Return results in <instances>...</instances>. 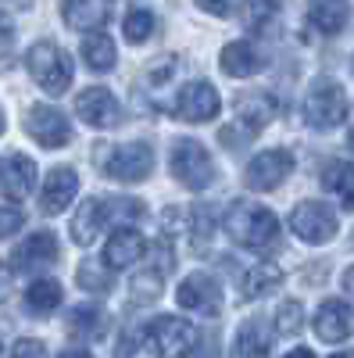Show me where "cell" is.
Returning a JSON list of instances; mask_svg holds the SVG:
<instances>
[{
  "mask_svg": "<svg viewBox=\"0 0 354 358\" xmlns=\"http://www.w3.org/2000/svg\"><path fill=\"white\" fill-rule=\"evenodd\" d=\"M226 229L233 236V244H240L247 251H276L279 244V219L272 208H261L254 201H236L226 212Z\"/></svg>",
  "mask_w": 354,
  "mask_h": 358,
  "instance_id": "cell-1",
  "label": "cell"
},
{
  "mask_svg": "<svg viewBox=\"0 0 354 358\" xmlns=\"http://www.w3.org/2000/svg\"><path fill=\"white\" fill-rule=\"evenodd\" d=\"M25 69H29V76L36 79V86L47 90V94H54V97L65 94V90L72 86V57L57 43H50V40H40V43L29 47Z\"/></svg>",
  "mask_w": 354,
  "mask_h": 358,
  "instance_id": "cell-2",
  "label": "cell"
},
{
  "mask_svg": "<svg viewBox=\"0 0 354 358\" xmlns=\"http://www.w3.org/2000/svg\"><path fill=\"white\" fill-rule=\"evenodd\" d=\"M347 111H351V104H347L344 86L333 83V79H322V83L311 86V94L304 101V122L311 129L326 133V129H337V126L347 122Z\"/></svg>",
  "mask_w": 354,
  "mask_h": 358,
  "instance_id": "cell-3",
  "label": "cell"
},
{
  "mask_svg": "<svg viewBox=\"0 0 354 358\" xmlns=\"http://www.w3.org/2000/svg\"><path fill=\"white\" fill-rule=\"evenodd\" d=\"M143 341H147V348H151L154 358H186L193 351L197 330L183 315H158L151 326H147Z\"/></svg>",
  "mask_w": 354,
  "mask_h": 358,
  "instance_id": "cell-4",
  "label": "cell"
},
{
  "mask_svg": "<svg viewBox=\"0 0 354 358\" xmlns=\"http://www.w3.org/2000/svg\"><path fill=\"white\" fill-rule=\"evenodd\" d=\"M172 176L186 190H204L215 179V162L197 140H175L172 143Z\"/></svg>",
  "mask_w": 354,
  "mask_h": 358,
  "instance_id": "cell-5",
  "label": "cell"
},
{
  "mask_svg": "<svg viewBox=\"0 0 354 358\" xmlns=\"http://www.w3.org/2000/svg\"><path fill=\"white\" fill-rule=\"evenodd\" d=\"M151 169H154V151H151V143H143V140L111 147L108 162H104V172L111 179H118V183H140V179L151 176Z\"/></svg>",
  "mask_w": 354,
  "mask_h": 358,
  "instance_id": "cell-6",
  "label": "cell"
},
{
  "mask_svg": "<svg viewBox=\"0 0 354 358\" xmlns=\"http://www.w3.org/2000/svg\"><path fill=\"white\" fill-rule=\"evenodd\" d=\"M290 229L308 244H326L337 236V212L322 201H301L290 215Z\"/></svg>",
  "mask_w": 354,
  "mask_h": 358,
  "instance_id": "cell-7",
  "label": "cell"
},
{
  "mask_svg": "<svg viewBox=\"0 0 354 358\" xmlns=\"http://www.w3.org/2000/svg\"><path fill=\"white\" fill-rule=\"evenodd\" d=\"M25 133L33 136L40 147H47V151L72 143V122L54 104H33L29 108L25 111Z\"/></svg>",
  "mask_w": 354,
  "mask_h": 358,
  "instance_id": "cell-8",
  "label": "cell"
},
{
  "mask_svg": "<svg viewBox=\"0 0 354 358\" xmlns=\"http://www.w3.org/2000/svg\"><path fill=\"white\" fill-rule=\"evenodd\" d=\"M293 172V155L283 151V147H272V151H261L247 162V187L251 190H276L283 187V179Z\"/></svg>",
  "mask_w": 354,
  "mask_h": 358,
  "instance_id": "cell-9",
  "label": "cell"
},
{
  "mask_svg": "<svg viewBox=\"0 0 354 358\" xmlns=\"http://www.w3.org/2000/svg\"><path fill=\"white\" fill-rule=\"evenodd\" d=\"M147 255L154 258V265L140 268V273L133 276V301L136 305L158 301L161 290H165V276L172 273V265H175V258H172V251L165 244H151V248H147Z\"/></svg>",
  "mask_w": 354,
  "mask_h": 358,
  "instance_id": "cell-10",
  "label": "cell"
},
{
  "mask_svg": "<svg viewBox=\"0 0 354 358\" xmlns=\"http://www.w3.org/2000/svg\"><path fill=\"white\" fill-rule=\"evenodd\" d=\"M222 111V101H219V90L212 83H186L179 101H175V115L183 118V122H212V118Z\"/></svg>",
  "mask_w": 354,
  "mask_h": 358,
  "instance_id": "cell-11",
  "label": "cell"
},
{
  "mask_svg": "<svg viewBox=\"0 0 354 358\" xmlns=\"http://www.w3.org/2000/svg\"><path fill=\"white\" fill-rule=\"evenodd\" d=\"M75 115L82 118L86 126H94V129H111V126H118V118H122V108H118L111 90L90 86V90H82V94H79Z\"/></svg>",
  "mask_w": 354,
  "mask_h": 358,
  "instance_id": "cell-12",
  "label": "cell"
},
{
  "mask_svg": "<svg viewBox=\"0 0 354 358\" xmlns=\"http://www.w3.org/2000/svg\"><path fill=\"white\" fill-rule=\"evenodd\" d=\"M175 297H179L183 308L204 312V315H219V308H222V287H219V280L208 276V273H190V276L179 283Z\"/></svg>",
  "mask_w": 354,
  "mask_h": 358,
  "instance_id": "cell-13",
  "label": "cell"
},
{
  "mask_svg": "<svg viewBox=\"0 0 354 358\" xmlns=\"http://www.w3.org/2000/svg\"><path fill=\"white\" fill-rule=\"evenodd\" d=\"M36 187V162L25 155H8L0 162V197L25 201Z\"/></svg>",
  "mask_w": 354,
  "mask_h": 358,
  "instance_id": "cell-14",
  "label": "cell"
},
{
  "mask_svg": "<svg viewBox=\"0 0 354 358\" xmlns=\"http://www.w3.org/2000/svg\"><path fill=\"white\" fill-rule=\"evenodd\" d=\"M315 334L326 341V344H340L354 334V308L330 297V301H322V308L315 312Z\"/></svg>",
  "mask_w": 354,
  "mask_h": 358,
  "instance_id": "cell-15",
  "label": "cell"
},
{
  "mask_svg": "<svg viewBox=\"0 0 354 358\" xmlns=\"http://www.w3.org/2000/svg\"><path fill=\"white\" fill-rule=\"evenodd\" d=\"M236 122H240L247 129V136H254L258 129H265L272 122V118L279 115V101L272 94H244V97H236Z\"/></svg>",
  "mask_w": 354,
  "mask_h": 358,
  "instance_id": "cell-16",
  "label": "cell"
},
{
  "mask_svg": "<svg viewBox=\"0 0 354 358\" xmlns=\"http://www.w3.org/2000/svg\"><path fill=\"white\" fill-rule=\"evenodd\" d=\"M75 190H79V176H75L72 169H54V172L47 176L43 194H40V208H43L47 215H61L65 208L72 204Z\"/></svg>",
  "mask_w": 354,
  "mask_h": 358,
  "instance_id": "cell-17",
  "label": "cell"
},
{
  "mask_svg": "<svg viewBox=\"0 0 354 358\" xmlns=\"http://www.w3.org/2000/svg\"><path fill=\"white\" fill-rule=\"evenodd\" d=\"M61 18L75 33H97L108 22V4L104 0H61Z\"/></svg>",
  "mask_w": 354,
  "mask_h": 358,
  "instance_id": "cell-18",
  "label": "cell"
},
{
  "mask_svg": "<svg viewBox=\"0 0 354 358\" xmlns=\"http://www.w3.org/2000/svg\"><path fill=\"white\" fill-rule=\"evenodd\" d=\"M143 251H147V241L136 229H115L108 248H104V265L108 268H129L136 258H143Z\"/></svg>",
  "mask_w": 354,
  "mask_h": 358,
  "instance_id": "cell-19",
  "label": "cell"
},
{
  "mask_svg": "<svg viewBox=\"0 0 354 358\" xmlns=\"http://www.w3.org/2000/svg\"><path fill=\"white\" fill-rule=\"evenodd\" d=\"M57 258V236L54 233H33L25 236V244L15 248V258H11V268H40L47 262Z\"/></svg>",
  "mask_w": 354,
  "mask_h": 358,
  "instance_id": "cell-20",
  "label": "cell"
},
{
  "mask_svg": "<svg viewBox=\"0 0 354 358\" xmlns=\"http://www.w3.org/2000/svg\"><path fill=\"white\" fill-rule=\"evenodd\" d=\"M108 222V212H104V201L101 197H90V201H82L79 204V212L72 219V241L82 244V248H90L97 241V233L104 229Z\"/></svg>",
  "mask_w": 354,
  "mask_h": 358,
  "instance_id": "cell-21",
  "label": "cell"
},
{
  "mask_svg": "<svg viewBox=\"0 0 354 358\" xmlns=\"http://www.w3.org/2000/svg\"><path fill=\"white\" fill-rule=\"evenodd\" d=\"M219 62H222V72H226V76L247 79V76H254V72L261 69V54H258L254 43H247V40H233V43L222 47Z\"/></svg>",
  "mask_w": 354,
  "mask_h": 358,
  "instance_id": "cell-22",
  "label": "cell"
},
{
  "mask_svg": "<svg viewBox=\"0 0 354 358\" xmlns=\"http://www.w3.org/2000/svg\"><path fill=\"white\" fill-rule=\"evenodd\" d=\"M283 287V268L276 262H261L244 276V297L247 301H258V297H269Z\"/></svg>",
  "mask_w": 354,
  "mask_h": 358,
  "instance_id": "cell-23",
  "label": "cell"
},
{
  "mask_svg": "<svg viewBox=\"0 0 354 358\" xmlns=\"http://www.w3.org/2000/svg\"><path fill=\"white\" fill-rule=\"evenodd\" d=\"M308 18L318 33L337 36L340 29L347 25V0H311L308 4Z\"/></svg>",
  "mask_w": 354,
  "mask_h": 358,
  "instance_id": "cell-24",
  "label": "cell"
},
{
  "mask_svg": "<svg viewBox=\"0 0 354 358\" xmlns=\"http://www.w3.org/2000/svg\"><path fill=\"white\" fill-rule=\"evenodd\" d=\"M57 305H61V283L54 276H36L25 290V308L33 315H50Z\"/></svg>",
  "mask_w": 354,
  "mask_h": 358,
  "instance_id": "cell-25",
  "label": "cell"
},
{
  "mask_svg": "<svg viewBox=\"0 0 354 358\" xmlns=\"http://www.w3.org/2000/svg\"><path fill=\"white\" fill-rule=\"evenodd\" d=\"M108 330V319L97 305H79L68 312V334L72 337H82V341H101Z\"/></svg>",
  "mask_w": 354,
  "mask_h": 358,
  "instance_id": "cell-26",
  "label": "cell"
},
{
  "mask_svg": "<svg viewBox=\"0 0 354 358\" xmlns=\"http://www.w3.org/2000/svg\"><path fill=\"white\" fill-rule=\"evenodd\" d=\"M233 358H269V334H265L261 319L240 326V334L233 341Z\"/></svg>",
  "mask_w": 354,
  "mask_h": 358,
  "instance_id": "cell-27",
  "label": "cell"
},
{
  "mask_svg": "<svg viewBox=\"0 0 354 358\" xmlns=\"http://www.w3.org/2000/svg\"><path fill=\"white\" fill-rule=\"evenodd\" d=\"M322 187L333 190L344 201V208L354 212V165L351 162H326V169H322Z\"/></svg>",
  "mask_w": 354,
  "mask_h": 358,
  "instance_id": "cell-28",
  "label": "cell"
},
{
  "mask_svg": "<svg viewBox=\"0 0 354 358\" xmlns=\"http://www.w3.org/2000/svg\"><path fill=\"white\" fill-rule=\"evenodd\" d=\"M115 57H118V50H115L111 36H104V33H90V36L82 40V62L90 65L94 72H108V69L115 65Z\"/></svg>",
  "mask_w": 354,
  "mask_h": 358,
  "instance_id": "cell-29",
  "label": "cell"
},
{
  "mask_svg": "<svg viewBox=\"0 0 354 358\" xmlns=\"http://www.w3.org/2000/svg\"><path fill=\"white\" fill-rule=\"evenodd\" d=\"M190 244L193 251H204L212 244V233H215V204H193L190 212Z\"/></svg>",
  "mask_w": 354,
  "mask_h": 358,
  "instance_id": "cell-30",
  "label": "cell"
},
{
  "mask_svg": "<svg viewBox=\"0 0 354 358\" xmlns=\"http://www.w3.org/2000/svg\"><path fill=\"white\" fill-rule=\"evenodd\" d=\"M75 280H79L82 290H90V294H108V290L115 287V280L108 276V268H104L101 262H82L79 273H75Z\"/></svg>",
  "mask_w": 354,
  "mask_h": 358,
  "instance_id": "cell-31",
  "label": "cell"
},
{
  "mask_svg": "<svg viewBox=\"0 0 354 358\" xmlns=\"http://www.w3.org/2000/svg\"><path fill=\"white\" fill-rule=\"evenodd\" d=\"M122 33H126L129 43H143L147 36L154 33V15L147 11V8H133L126 15V22H122Z\"/></svg>",
  "mask_w": 354,
  "mask_h": 358,
  "instance_id": "cell-32",
  "label": "cell"
},
{
  "mask_svg": "<svg viewBox=\"0 0 354 358\" xmlns=\"http://www.w3.org/2000/svg\"><path fill=\"white\" fill-rule=\"evenodd\" d=\"M283 8V0H251V8H247V29L251 33H265V29L272 25V18L279 15Z\"/></svg>",
  "mask_w": 354,
  "mask_h": 358,
  "instance_id": "cell-33",
  "label": "cell"
},
{
  "mask_svg": "<svg viewBox=\"0 0 354 358\" xmlns=\"http://www.w3.org/2000/svg\"><path fill=\"white\" fill-rule=\"evenodd\" d=\"M104 212H108V219H115V222H126V219H143V201H133V197H111V201H104Z\"/></svg>",
  "mask_w": 354,
  "mask_h": 358,
  "instance_id": "cell-34",
  "label": "cell"
},
{
  "mask_svg": "<svg viewBox=\"0 0 354 358\" xmlns=\"http://www.w3.org/2000/svg\"><path fill=\"white\" fill-rule=\"evenodd\" d=\"M301 322H304V308L297 305V301H286L283 308H279V315H276V326H279V334H297L301 330Z\"/></svg>",
  "mask_w": 354,
  "mask_h": 358,
  "instance_id": "cell-35",
  "label": "cell"
},
{
  "mask_svg": "<svg viewBox=\"0 0 354 358\" xmlns=\"http://www.w3.org/2000/svg\"><path fill=\"white\" fill-rule=\"evenodd\" d=\"M22 226H25V215L18 212V208H0V241L15 236Z\"/></svg>",
  "mask_w": 354,
  "mask_h": 358,
  "instance_id": "cell-36",
  "label": "cell"
},
{
  "mask_svg": "<svg viewBox=\"0 0 354 358\" xmlns=\"http://www.w3.org/2000/svg\"><path fill=\"white\" fill-rule=\"evenodd\" d=\"M11 358H47V348H43V341L22 337V341L11 348Z\"/></svg>",
  "mask_w": 354,
  "mask_h": 358,
  "instance_id": "cell-37",
  "label": "cell"
},
{
  "mask_svg": "<svg viewBox=\"0 0 354 358\" xmlns=\"http://www.w3.org/2000/svg\"><path fill=\"white\" fill-rule=\"evenodd\" d=\"M197 8H204L215 18H229L236 8H240V0H197Z\"/></svg>",
  "mask_w": 354,
  "mask_h": 358,
  "instance_id": "cell-38",
  "label": "cell"
},
{
  "mask_svg": "<svg viewBox=\"0 0 354 358\" xmlns=\"http://www.w3.org/2000/svg\"><path fill=\"white\" fill-rule=\"evenodd\" d=\"M11 47H15V22L0 11V57H4Z\"/></svg>",
  "mask_w": 354,
  "mask_h": 358,
  "instance_id": "cell-39",
  "label": "cell"
},
{
  "mask_svg": "<svg viewBox=\"0 0 354 358\" xmlns=\"http://www.w3.org/2000/svg\"><path fill=\"white\" fill-rule=\"evenodd\" d=\"M8 294H11V265L0 262V305L8 301Z\"/></svg>",
  "mask_w": 354,
  "mask_h": 358,
  "instance_id": "cell-40",
  "label": "cell"
},
{
  "mask_svg": "<svg viewBox=\"0 0 354 358\" xmlns=\"http://www.w3.org/2000/svg\"><path fill=\"white\" fill-rule=\"evenodd\" d=\"M340 283H344V294H347V297H354V265L344 273V280H340Z\"/></svg>",
  "mask_w": 354,
  "mask_h": 358,
  "instance_id": "cell-41",
  "label": "cell"
},
{
  "mask_svg": "<svg viewBox=\"0 0 354 358\" xmlns=\"http://www.w3.org/2000/svg\"><path fill=\"white\" fill-rule=\"evenodd\" d=\"M61 358H94V355L82 351V348H68V351H61Z\"/></svg>",
  "mask_w": 354,
  "mask_h": 358,
  "instance_id": "cell-42",
  "label": "cell"
},
{
  "mask_svg": "<svg viewBox=\"0 0 354 358\" xmlns=\"http://www.w3.org/2000/svg\"><path fill=\"white\" fill-rule=\"evenodd\" d=\"M283 358H315V355H311L308 348H293V351H286Z\"/></svg>",
  "mask_w": 354,
  "mask_h": 358,
  "instance_id": "cell-43",
  "label": "cell"
},
{
  "mask_svg": "<svg viewBox=\"0 0 354 358\" xmlns=\"http://www.w3.org/2000/svg\"><path fill=\"white\" fill-rule=\"evenodd\" d=\"M4 4H11V8H29V0H4Z\"/></svg>",
  "mask_w": 354,
  "mask_h": 358,
  "instance_id": "cell-44",
  "label": "cell"
},
{
  "mask_svg": "<svg viewBox=\"0 0 354 358\" xmlns=\"http://www.w3.org/2000/svg\"><path fill=\"white\" fill-rule=\"evenodd\" d=\"M333 358H354V351H337Z\"/></svg>",
  "mask_w": 354,
  "mask_h": 358,
  "instance_id": "cell-45",
  "label": "cell"
},
{
  "mask_svg": "<svg viewBox=\"0 0 354 358\" xmlns=\"http://www.w3.org/2000/svg\"><path fill=\"white\" fill-rule=\"evenodd\" d=\"M347 147H351V155H354V133H351V136H347Z\"/></svg>",
  "mask_w": 354,
  "mask_h": 358,
  "instance_id": "cell-46",
  "label": "cell"
},
{
  "mask_svg": "<svg viewBox=\"0 0 354 358\" xmlns=\"http://www.w3.org/2000/svg\"><path fill=\"white\" fill-rule=\"evenodd\" d=\"M4 126H8V122H4V111H0V133H4Z\"/></svg>",
  "mask_w": 354,
  "mask_h": 358,
  "instance_id": "cell-47",
  "label": "cell"
}]
</instances>
